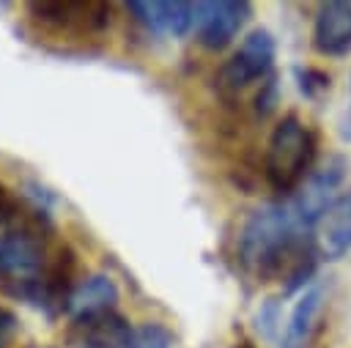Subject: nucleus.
I'll return each instance as SVG.
<instances>
[{
    "label": "nucleus",
    "instance_id": "f257e3e1",
    "mask_svg": "<svg viewBox=\"0 0 351 348\" xmlns=\"http://www.w3.org/2000/svg\"><path fill=\"white\" fill-rule=\"evenodd\" d=\"M313 252V230L302 222L291 197L250 211L236 238V260L258 282H282L288 271Z\"/></svg>",
    "mask_w": 351,
    "mask_h": 348
},
{
    "label": "nucleus",
    "instance_id": "f03ea898",
    "mask_svg": "<svg viewBox=\"0 0 351 348\" xmlns=\"http://www.w3.org/2000/svg\"><path fill=\"white\" fill-rule=\"evenodd\" d=\"M55 236L52 216L44 206L19 211L0 233V290L36 307L38 285L52 260L49 244Z\"/></svg>",
    "mask_w": 351,
    "mask_h": 348
},
{
    "label": "nucleus",
    "instance_id": "7ed1b4c3",
    "mask_svg": "<svg viewBox=\"0 0 351 348\" xmlns=\"http://www.w3.org/2000/svg\"><path fill=\"white\" fill-rule=\"evenodd\" d=\"M313 159H315V134L310 132V126L296 112L282 115L266 142V159H263L266 184L277 195L291 197L310 178Z\"/></svg>",
    "mask_w": 351,
    "mask_h": 348
},
{
    "label": "nucleus",
    "instance_id": "20e7f679",
    "mask_svg": "<svg viewBox=\"0 0 351 348\" xmlns=\"http://www.w3.org/2000/svg\"><path fill=\"white\" fill-rule=\"evenodd\" d=\"M27 16L58 38H90L110 27L112 5L104 0H33Z\"/></svg>",
    "mask_w": 351,
    "mask_h": 348
},
{
    "label": "nucleus",
    "instance_id": "39448f33",
    "mask_svg": "<svg viewBox=\"0 0 351 348\" xmlns=\"http://www.w3.org/2000/svg\"><path fill=\"white\" fill-rule=\"evenodd\" d=\"M274 58H277V41L271 30L252 27L241 44L230 52V58L217 69V90L222 96H236L247 90L252 82H263L269 74H274Z\"/></svg>",
    "mask_w": 351,
    "mask_h": 348
},
{
    "label": "nucleus",
    "instance_id": "423d86ee",
    "mask_svg": "<svg viewBox=\"0 0 351 348\" xmlns=\"http://www.w3.org/2000/svg\"><path fill=\"white\" fill-rule=\"evenodd\" d=\"M250 19V0H200L195 3V41L208 52H222L239 38Z\"/></svg>",
    "mask_w": 351,
    "mask_h": 348
},
{
    "label": "nucleus",
    "instance_id": "0eeeda50",
    "mask_svg": "<svg viewBox=\"0 0 351 348\" xmlns=\"http://www.w3.org/2000/svg\"><path fill=\"white\" fill-rule=\"evenodd\" d=\"M132 323L118 310H99L85 315H71L63 343L66 348H129Z\"/></svg>",
    "mask_w": 351,
    "mask_h": 348
},
{
    "label": "nucleus",
    "instance_id": "6e6552de",
    "mask_svg": "<svg viewBox=\"0 0 351 348\" xmlns=\"http://www.w3.org/2000/svg\"><path fill=\"white\" fill-rule=\"evenodd\" d=\"M77 269H80V255L71 244H58L52 252V260L44 271V279L38 285V301L36 310H41L49 321H58L63 312L71 307V296L77 290Z\"/></svg>",
    "mask_w": 351,
    "mask_h": 348
},
{
    "label": "nucleus",
    "instance_id": "1a4fd4ad",
    "mask_svg": "<svg viewBox=\"0 0 351 348\" xmlns=\"http://www.w3.org/2000/svg\"><path fill=\"white\" fill-rule=\"evenodd\" d=\"M313 244L321 260H343L351 252V189L337 192L313 225Z\"/></svg>",
    "mask_w": 351,
    "mask_h": 348
},
{
    "label": "nucleus",
    "instance_id": "9d476101",
    "mask_svg": "<svg viewBox=\"0 0 351 348\" xmlns=\"http://www.w3.org/2000/svg\"><path fill=\"white\" fill-rule=\"evenodd\" d=\"M313 47L326 58L351 55V0H326L313 19Z\"/></svg>",
    "mask_w": 351,
    "mask_h": 348
},
{
    "label": "nucleus",
    "instance_id": "9b49d317",
    "mask_svg": "<svg viewBox=\"0 0 351 348\" xmlns=\"http://www.w3.org/2000/svg\"><path fill=\"white\" fill-rule=\"evenodd\" d=\"M324 304H326V288L318 285V282H313L296 299L293 310L288 312L285 329H282V337H280L277 348H307L313 343V337H315V329H318Z\"/></svg>",
    "mask_w": 351,
    "mask_h": 348
},
{
    "label": "nucleus",
    "instance_id": "f8f14e48",
    "mask_svg": "<svg viewBox=\"0 0 351 348\" xmlns=\"http://www.w3.org/2000/svg\"><path fill=\"white\" fill-rule=\"evenodd\" d=\"M118 285L107 274H88L80 279L74 296H71V315H85V312H99V310H115L118 304Z\"/></svg>",
    "mask_w": 351,
    "mask_h": 348
},
{
    "label": "nucleus",
    "instance_id": "ddd939ff",
    "mask_svg": "<svg viewBox=\"0 0 351 348\" xmlns=\"http://www.w3.org/2000/svg\"><path fill=\"white\" fill-rule=\"evenodd\" d=\"M159 33L162 36H173L181 38L189 30H195V3H184V0H173V3H159Z\"/></svg>",
    "mask_w": 351,
    "mask_h": 348
},
{
    "label": "nucleus",
    "instance_id": "4468645a",
    "mask_svg": "<svg viewBox=\"0 0 351 348\" xmlns=\"http://www.w3.org/2000/svg\"><path fill=\"white\" fill-rule=\"evenodd\" d=\"M255 332L269 340V343H280L282 337V329H285V321H282V296H269L261 301L258 312H255Z\"/></svg>",
    "mask_w": 351,
    "mask_h": 348
},
{
    "label": "nucleus",
    "instance_id": "2eb2a0df",
    "mask_svg": "<svg viewBox=\"0 0 351 348\" xmlns=\"http://www.w3.org/2000/svg\"><path fill=\"white\" fill-rule=\"evenodd\" d=\"M293 79H296L299 93L304 99H310V101L324 99L329 93V88H332V77L326 71L315 69V66H296L293 69Z\"/></svg>",
    "mask_w": 351,
    "mask_h": 348
},
{
    "label": "nucleus",
    "instance_id": "dca6fc26",
    "mask_svg": "<svg viewBox=\"0 0 351 348\" xmlns=\"http://www.w3.org/2000/svg\"><path fill=\"white\" fill-rule=\"evenodd\" d=\"M173 345H176L173 332L159 321L140 323L132 334V343H129V348H173Z\"/></svg>",
    "mask_w": 351,
    "mask_h": 348
},
{
    "label": "nucleus",
    "instance_id": "f3484780",
    "mask_svg": "<svg viewBox=\"0 0 351 348\" xmlns=\"http://www.w3.org/2000/svg\"><path fill=\"white\" fill-rule=\"evenodd\" d=\"M255 115L258 118H269L277 104H280V85H277V74H269L263 82H261V90L255 93Z\"/></svg>",
    "mask_w": 351,
    "mask_h": 348
},
{
    "label": "nucleus",
    "instance_id": "a211bd4d",
    "mask_svg": "<svg viewBox=\"0 0 351 348\" xmlns=\"http://www.w3.org/2000/svg\"><path fill=\"white\" fill-rule=\"evenodd\" d=\"M19 332V318L14 310L0 307V348H8Z\"/></svg>",
    "mask_w": 351,
    "mask_h": 348
},
{
    "label": "nucleus",
    "instance_id": "6ab92c4d",
    "mask_svg": "<svg viewBox=\"0 0 351 348\" xmlns=\"http://www.w3.org/2000/svg\"><path fill=\"white\" fill-rule=\"evenodd\" d=\"M19 211H22V206H19V200L11 195V189L0 181V225H11L16 216H19Z\"/></svg>",
    "mask_w": 351,
    "mask_h": 348
},
{
    "label": "nucleus",
    "instance_id": "aec40b11",
    "mask_svg": "<svg viewBox=\"0 0 351 348\" xmlns=\"http://www.w3.org/2000/svg\"><path fill=\"white\" fill-rule=\"evenodd\" d=\"M233 348H258L252 340H247V337H239L236 343H233Z\"/></svg>",
    "mask_w": 351,
    "mask_h": 348
}]
</instances>
